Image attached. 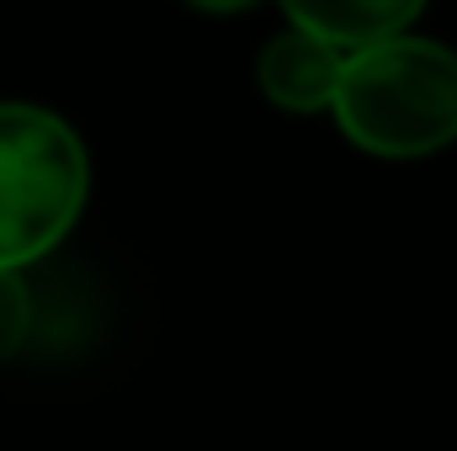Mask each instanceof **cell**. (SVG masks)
Returning a JSON list of instances; mask_svg holds the SVG:
<instances>
[{"label": "cell", "mask_w": 457, "mask_h": 451, "mask_svg": "<svg viewBox=\"0 0 457 451\" xmlns=\"http://www.w3.org/2000/svg\"><path fill=\"white\" fill-rule=\"evenodd\" d=\"M330 112L372 160H431L457 144V53L415 32L356 48Z\"/></svg>", "instance_id": "1"}, {"label": "cell", "mask_w": 457, "mask_h": 451, "mask_svg": "<svg viewBox=\"0 0 457 451\" xmlns=\"http://www.w3.org/2000/svg\"><path fill=\"white\" fill-rule=\"evenodd\" d=\"M91 160L59 112L0 102V271L59 250L86 213Z\"/></svg>", "instance_id": "2"}, {"label": "cell", "mask_w": 457, "mask_h": 451, "mask_svg": "<svg viewBox=\"0 0 457 451\" xmlns=\"http://www.w3.org/2000/svg\"><path fill=\"white\" fill-rule=\"evenodd\" d=\"M341 70H345V53L336 43L303 32V27H287V32H277L261 48L255 80H261V91H266V102L277 112L314 117V112H330L336 107Z\"/></svg>", "instance_id": "3"}, {"label": "cell", "mask_w": 457, "mask_h": 451, "mask_svg": "<svg viewBox=\"0 0 457 451\" xmlns=\"http://www.w3.org/2000/svg\"><path fill=\"white\" fill-rule=\"evenodd\" d=\"M287 21L336 43L341 53L372 48L383 37H399L420 21L426 0H282Z\"/></svg>", "instance_id": "4"}, {"label": "cell", "mask_w": 457, "mask_h": 451, "mask_svg": "<svg viewBox=\"0 0 457 451\" xmlns=\"http://www.w3.org/2000/svg\"><path fill=\"white\" fill-rule=\"evenodd\" d=\"M32 335V292L21 271H0V361H11Z\"/></svg>", "instance_id": "5"}, {"label": "cell", "mask_w": 457, "mask_h": 451, "mask_svg": "<svg viewBox=\"0 0 457 451\" xmlns=\"http://www.w3.org/2000/svg\"><path fill=\"white\" fill-rule=\"evenodd\" d=\"M192 11H208V16H234V11H250L261 0H187Z\"/></svg>", "instance_id": "6"}]
</instances>
